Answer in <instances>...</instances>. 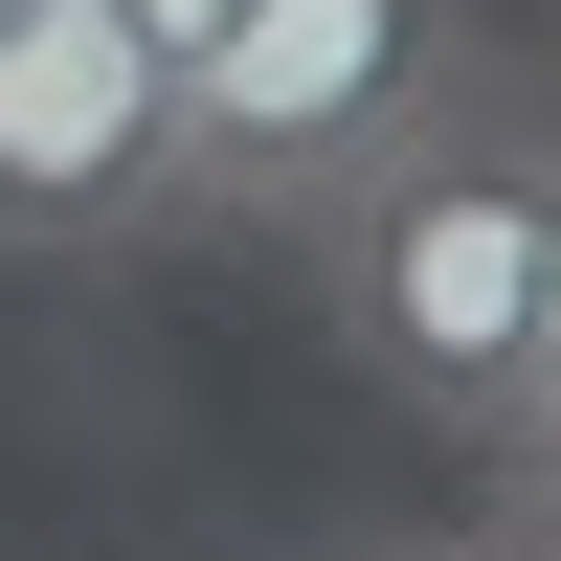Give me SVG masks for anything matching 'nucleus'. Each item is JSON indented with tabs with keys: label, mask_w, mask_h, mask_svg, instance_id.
Instances as JSON below:
<instances>
[{
	"label": "nucleus",
	"mask_w": 561,
	"mask_h": 561,
	"mask_svg": "<svg viewBox=\"0 0 561 561\" xmlns=\"http://www.w3.org/2000/svg\"><path fill=\"white\" fill-rule=\"evenodd\" d=\"M449 561H561V494H472V517H449Z\"/></svg>",
	"instance_id": "obj_5"
},
{
	"label": "nucleus",
	"mask_w": 561,
	"mask_h": 561,
	"mask_svg": "<svg viewBox=\"0 0 561 561\" xmlns=\"http://www.w3.org/2000/svg\"><path fill=\"white\" fill-rule=\"evenodd\" d=\"M359 561H449V539H359Z\"/></svg>",
	"instance_id": "obj_8"
},
{
	"label": "nucleus",
	"mask_w": 561,
	"mask_h": 561,
	"mask_svg": "<svg viewBox=\"0 0 561 561\" xmlns=\"http://www.w3.org/2000/svg\"><path fill=\"white\" fill-rule=\"evenodd\" d=\"M203 225L180 180V68L113 23V0H0V270H90Z\"/></svg>",
	"instance_id": "obj_3"
},
{
	"label": "nucleus",
	"mask_w": 561,
	"mask_h": 561,
	"mask_svg": "<svg viewBox=\"0 0 561 561\" xmlns=\"http://www.w3.org/2000/svg\"><path fill=\"white\" fill-rule=\"evenodd\" d=\"M472 472H494V494H561V359H539V404H517V427L472 449Z\"/></svg>",
	"instance_id": "obj_4"
},
{
	"label": "nucleus",
	"mask_w": 561,
	"mask_h": 561,
	"mask_svg": "<svg viewBox=\"0 0 561 561\" xmlns=\"http://www.w3.org/2000/svg\"><path fill=\"white\" fill-rule=\"evenodd\" d=\"M113 23H135V45H158V68H203V45H225V23H248V0H113Z\"/></svg>",
	"instance_id": "obj_6"
},
{
	"label": "nucleus",
	"mask_w": 561,
	"mask_h": 561,
	"mask_svg": "<svg viewBox=\"0 0 561 561\" xmlns=\"http://www.w3.org/2000/svg\"><path fill=\"white\" fill-rule=\"evenodd\" d=\"M449 90H472V0H248V23L180 68V180H203V225H270V248H293V225L337 203L404 113H449Z\"/></svg>",
	"instance_id": "obj_2"
},
{
	"label": "nucleus",
	"mask_w": 561,
	"mask_h": 561,
	"mask_svg": "<svg viewBox=\"0 0 561 561\" xmlns=\"http://www.w3.org/2000/svg\"><path fill=\"white\" fill-rule=\"evenodd\" d=\"M539 337H561V113H539Z\"/></svg>",
	"instance_id": "obj_7"
},
{
	"label": "nucleus",
	"mask_w": 561,
	"mask_h": 561,
	"mask_svg": "<svg viewBox=\"0 0 561 561\" xmlns=\"http://www.w3.org/2000/svg\"><path fill=\"white\" fill-rule=\"evenodd\" d=\"M293 270H314V337H337L404 427L494 449V427L539 404V359H561V337H539V113H517V90L404 113L382 158L293 225Z\"/></svg>",
	"instance_id": "obj_1"
}]
</instances>
